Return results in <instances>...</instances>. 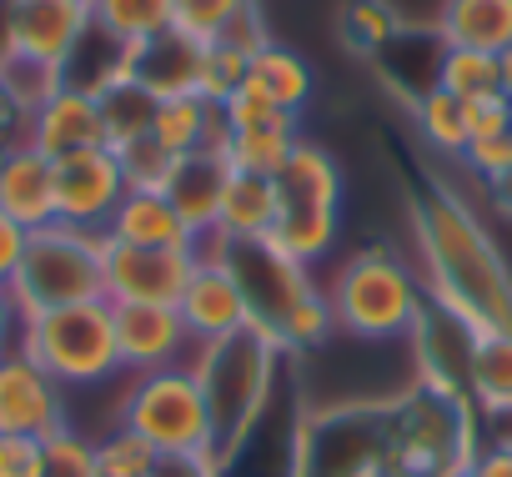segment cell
<instances>
[{
    "instance_id": "ee69618b",
    "label": "cell",
    "mask_w": 512,
    "mask_h": 477,
    "mask_svg": "<svg viewBox=\"0 0 512 477\" xmlns=\"http://www.w3.org/2000/svg\"><path fill=\"white\" fill-rule=\"evenodd\" d=\"M497 91H502V96L512 101V46H507V51L497 56Z\"/></svg>"
},
{
    "instance_id": "44dd1931",
    "label": "cell",
    "mask_w": 512,
    "mask_h": 477,
    "mask_svg": "<svg viewBox=\"0 0 512 477\" xmlns=\"http://www.w3.org/2000/svg\"><path fill=\"white\" fill-rule=\"evenodd\" d=\"M151 136H156L171 156H186V151H201V146L226 151L231 126H226L221 106H211V101H201V96L191 91V96H166V101L156 106Z\"/></svg>"
},
{
    "instance_id": "8fae6325",
    "label": "cell",
    "mask_w": 512,
    "mask_h": 477,
    "mask_svg": "<svg viewBox=\"0 0 512 477\" xmlns=\"http://www.w3.org/2000/svg\"><path fill=\"white\" fill-rule=\"evenodd\" d=\"M91 31V0H6V51L66 66Z\"/></svg>"
},
{
    "instance_id": "d6986e66",
    "label": "cell",
    "mask_w": 512,
    "mask_h": 477,
    "mask_svg": "<svg viewBox=\"0 0 512 477\" xmlns=\"http://www.w3.org/2000/svg\"><path fill=\"white\" fill-rule=\"evenodd\" d=\"M437 41L482 51V56H502L512 46V0H442Z\"/></svg>"
},
{
    "instance_id": "e0dca14e",
    "label": "cell",
    "mask_w": 512,
    "mask_h": 477,
    "mask_svg": "<svg viewBox=\"0 0 512 477\" xmlns=\"http://www.w3.org/2000/svg\"><path fill=\"white\" fill-rule=\"evenodd\" d=\"M231 161L211 146L176 156V171L166 181V201L176 206V216L191 226V236L201 242L206 231H216V211H221V191H226Z\"/></svg>"
},
{
    "instance_id": "5bb4252c",
    "label": "cell",
    "mask_w": 512,
    "mask_h": 477,
    "mask_svg": "<svg viewBox=\"0 0 512 477\" xmlns=\"http://www.w3.org/2000/svg\"><path fill=\"white\" fill-rule=\"evenodd\" d=\"M31 131H26V146H36L46 161H71L81 151H106V126H101V106L91 91H76V86H61L41 111L26 116Z\"/></svg>"
},
{
    "instance_id": "2e32d148",
    "label": "cell",
    "mask_w": 512,
    "mask_h": 477,
    "mask_svg": "<svg viewBox=\"0 0 512 477\" xmlns=\"http://www.w3.org/2000/svg\"><path fill=\"white\" fill-rule=\"evenodd\" d=\"M0 211L21 221L26 231H41L56 221V161H46L36 146L0 151Z\"/></svg>"
},
{
    "instance_id": "f546056e",
    "label": "cell",
    "mask_w": 512,
    "mask_h": 477,
    "mask_svg": "<svg viewBox=\"0 0 512 477\" xmlns=\"http://www.w3.org/2000/svg\"><path fill=\"white\" fill-rule=\"evenodd\" d=\"M251 76V51L231 46V41H211L201 51V81H196V96L211 101V106H226Z\"/></svg>"
},
{
    "instance_id": "4dcf8cb0",
    "label": "cell",
    "mask_w": 512,
    "mask_h": 477,
    "mask_svg": "<svg viewBox=\"0 0 512 477\" xmlns=\"http://www.w3.org/2000/svg\"><path fill=\"white\" fill-rule=\"evenodd\" d=\"M437 86L457 101H472V96H487L497 91V56H482V51H462V46H442V61H437Z\"/></svg>"
},
{
    "instance_id": "7402d4cb",
    "label": "cell",
    "mask_w": 512,
    "mask_h": 477,
    "mask_svg": "<svg viewBox=\"0 0 512 477\" xmlns=\"http://www.w3.org/2000/svg\"><path fill=\"white\" fill-rule=\"evenodd\" d=\"M272 221H277V181L231 171L226 176V191H221V211H216V236H231V242H256V236L272 231Z\"/></svg>"
},
{
    "instance_id": "7bdbcfd3",
    "label": "cell",
    "mask_w": 512,
    "mask_h": 477,
    "mask_svg": "<svg viewBox=\"0 0 512 477\" xmlns=\"http://www.w3.org/2000/svg\"><path fill=\"white\" fill-rule=\"evenodd\" d=\"M487 191H492V206H497L502 216H512V171H507L502 181H492Z\"/></svg>"
},
{
    "instance_id": "b9f144b4",
    "label": "cell",
    "mask_w": 512,
    "mask_h": 477,
    "mask_svg": "<svg viewBox=\"0 0 512 477\" xmlns=\"http://www.w3.org/2000/svg\"><path fill=\"white\" fill-rule=\"evenodd\" d=\"M16 342H21V312H16L11 292L0 287V357H6V352H11Z\"/></svg>"
},
{
    "instance_id": "cb8c5ba5",
    "label": "cell",
    "mask_w": 512,
    "mask_h": 477,
    "mask_svg": "<svg viewBox=\"0 0 512 477\" xmlns=\"http://www.w3.org/2000/svg\"><path fill=\"white\" fill-rule=\"evenodd\" d=\"M96 106H101V126H106V151H121V146L151 136L161 96H151L136 76H121L96 96Z\"/></svg>"
},
{
    "instance_id": "d6a6232c",
    "label": "cell",
    "mask_w": 512,
    "mask_h": 477,
    "mask_svg": "<svg viewBox=\"0 0 512 477\" xmlns=\"http://www.w3.org/2000/svg\"><path fill=\"white\" fill-rule=\"evenodd\" d=\"M96 477H161V457L151 442L116 427L111 437L96 442Z\"/></svg>"
},
{
    "instance_id": "4316f807",
    "label": "cell",
    "mask_w": 512,
    "mask_h": 477,
    "mask_svg": "<svg viewBox=\"0 0 512 477\" xmlns=\"http://www.w3.org/2000/svg\"><path fill=\"white\" fill-rule=\"evenodd\" d=\"M171 0H91V21L121 41V46H146L171 31Z\"/></svg>"
},
{
    "instance_id": "f1b7e54d",
    "label": "cell",
    "mask_w": 512,
    "mask_h": 477,
    "mask_svg": "<svg viewBox=\"0 0 512 477\" xmlns=\"http://www.w3.org/2000/svg\"><path fill=\"white\" fill-rule=\"evenodd\" d=\"M412 116H417V131H422V141L432 146V151H442V156H462L467 151V111H462V101L457 96H447L442 86H432V91H422L417 101H412Z\"/></svg>"
},
{
    "instance_id": "836d02e7",
    "label": "cell",
    "mask_w": 512,
    "mask_h": 477,
    "mask_svg": "<svg viewBox=\"0 0 512 477\" xmlns=\"http://www.w3.org/2000/svg\"><path fill=\"white\" fill-rule=\"evenodd\" d=\"M116 161H121L126 191H166V181H171V171H176V156H171L156 136H141V141L121 146Z\"/></svg>"
},
{
    "instance_id": "6da1fadb",
    "label": "cell",
    "mask_w": 512,
    "mask_h": 477,
    "mask_svg": "<svg viewBox=\"0 0 512 477\" xmlns=\"http://www.w3.org/2000/svg\"><path fill=\"white\" fill-rule=\"evenodd\" d=\"M412 226L422 242L437 312L457 317L472 337L512 332V272L497 242L487 236V226L467 211V201L432 181L412 201Z\"/></svg>"
},
{
    "instance_id": "484cf974",
    "label": "cell",
    "mask_w": 512,
    "mask_h": 477,
    "mask_svg": "<svg viewBox=\"0 0 512 477\" xmlns=\"http://www.w3.org/2000/svg\"><path fill=\"white\" fill-rule=\"evenodd\" d=\"M297 146H302L297 121H282V126L231 131V141H226V151H221V156L231 161V171H246V176H267V181H277Z\"/></svg>"
},
{
    "instance_id": "d590c367",
    "label": "cell",
    "mask_w": 512,
    "mask_h": 477,
    "mask_svg": "<svg viewBox=\"0 0 512 477\" xmlns=\"http://www.w3.org/2000/svg\"><path fill=\"white\" fill-rule=\"evenodd\" d=\"M221 116H226V126L231 131H256V126H282V121H297V116H287V111H277L262 91H256L251 81L221 106Z\"/></svg>"
},
{
    "instance_id": "f35d334b",
    "label": "cell",
    "mask_w": 512,
    "mask_h": 477,
    "mask_svg": "<svg viewBox=\"0 0 512 477\" xmlns=\"http://www.w3.org/2000/svg\"><path fill=\"white\" fill-rule=\"evenodd\" d=\"M46 442L41 437H6L0 432V477H41Z\"/></svg>"
},
{
    "instance_id": "ffe728a7",
    "label": "cell",
    "mask_w": 512,
    "mask_h": 477,
    "mask_svg": "<svg viewBox=\"0 0 512 477\" xmlns=\"http://www.w3.org/2000/svg\"><path fill=\"white\" fill-rule=\"evenodd\" d=\"M201 51L196 41H186L181 31H166L146 46H131V76L151 91V96H191L201 81Z\"/></svg>"
},
{
    "instance_id": "ac0fdd59",
    "label": "cell",
    "mask_w": 512,
    "mask_h": 477,
    "mask_svg": "<svg viewBox=\"0 0 512 477\" xmlns=\"http://www.w3.org/2000/svg\"><path fill=\"white\" fill-rule=\"evenodd\" d=\"M111 242L126 247H156V252H196V236L191 226L176 216V206L166 201V191H126L111 226H106Z\"/></svg>"
},
{
    "instance_id": "4fadbf2b",
    "label": "cell",
    "mask_w": 512,
    "mask_h": 477,
    "mask_svg": "<svg viewBox=\"0 0 512 477\" xmlns=\"http://www.w3.org/2000/svg\"><path fill=\"white\" fill-rule=\"evenodd\" d=\"M116 317V352H121V372H166V367H181V352L191 347V332L181 322L176 307H141V302H126V307H111Z\"/></svg>"
},
{
    "instance_id": "30bf717a",
    "label": "cell",
    "mask_w": 512,
    "mask_h": 477,
    "mask_svg": "<svg viewBox=\"0 0 512 477\" xmlns=\"http://www.w3.org/2000/svg\"><path fill=\"white\" fill-rule=\"evenodd\" d=\"M66 387L41 372L21 347H11L0 357V432L6 437H56L66 432Z\"/></svg>"
},
{
    "instance_id": "52a82bcc",
    "label": "cell",
    "mask_w": 512,
    "mask_h": 477,
    "mask_svg": "<svg viewBox=\"0 0 512 477\" xmlns=\"http://www.w3.org/2000/svg\"><path fill=\"white\" fill-rule=\"evenodd\" d=\"M41 372H51L66 392L76 387H101L121 372V352H116V317L111 302H76V307H56L41 312L31 322H21V342H16Z\"/></svg>"
},
{
    "instance_id": "8992f818",
    "label": "cell",
    "mask_w": 512,
    "mask_h": 477,
    "mask_svg": "<svg viewBox=\"0 0 512 477\" xmlns=\"http://www.w3.org/2000/svg\"><path fill=\"white\" fill-rule=\"evenodd\" d=\"M337 211H342V171L322 146L302 141L277 176V221L267 242L292 262L312 267L337 247V226H342Z\"/></svg>"
},
{
    "instance_id": "f6af8a7d",
    "label": "cell",
    "mask_w": 512,
    "mask_h": 477,
    "mask_svg": "<svg viewBox=\"0 0 512 477\" xmlns=\"http://www.w3.org/2000/svg\"><path fill=\"white\" fill-rule=\"evenodd\" d=\"M447 477H472V467H467V472H447Z\"/></svg>"
},
{
    "instance_id": "83f0119b",
    "label": "cell",
    "mask_w": 512,
    "mask_h": 477,
    "mask_svg": "<svg viewBox=\"0 0 512 477\" xmlns=\"http://www.w3.org/2000/svg\"><path fill=\"white\" fill-rule=\"evenodd\" d=\"M66 86L61 66H46V61H31V56H16L6 51L0 56V96L11 101V111H41L56 91Z\"/></svg>"
},
{
    "instance_id": "277c9868",
    "label": "cell",
    "mask_w": 512,
    "mask_h": 477,
    "mask_svg": "<svg viewBox=\"0 0 512 477\" xmlns=\"http://www.w3.org/2000/svg\"><path fill=\"white\" fill-rule=\"evenodd\" d=\"M101 242H106L101 231H81V226H66V221L31 231L26 257H21L11 287H6L21 322L56 312V307H76V302H106Z\"/></svg>"
},
{
    "instance_id": "d4e9b609",
    "label": "cell",
    "mask_w": 512,
    "mask_h": 477,
    "mask_svg": "<svg viewBox=\"0 0 512 477\" xmlns=\"http://www.w3.org/2000/svg\"><path fill=\"white\" fill-rule=\"evenodd\" d=\"M256 91H262L277 111H287V116H297L307 101H312V66L297 56V51H287V46H262L251 56V76H246Z\"/></svg>"
},
{
    "instance_id": "ba28073f",
    "label": "cell",
    "mask_w": 512,
    "mask_h": 477,
    "mask_svg": "<svg viewBox=\"0 0 512 477\" xmlns=\"http://www.w3.org/2000/svg\"><path fill=\"white\" fill-rule=\"evenodd\" d=\"M327 307H332V327L362 342H392L422 322V287L412 267H402L392 252H362L337 272Z\"/></svg>"
},
{
    "instance_id": "9c48e42d",
    "label": "cell",
    "mask_w": 512,
    "mask_h": 477,
    "mask_svg": "<svg viewBox=\"0 0 512 477\" xmlns=\"http://www.w3.org/2000/svg\"><path fill=\"white\" fill-rule=\"evenodd\" d=\"M101 272H106V302L126 307H176L191 272L196 252H156V247H126V242H101Z\"/></svg>"
},
{
    "instance_id": "3957f363",
    "label": "cell",
    "mask_w": 512,
    "mask_h": 477,
    "mask_svg": "<svg viewBox=\"0 0 512 477\" xmlns=\"http://www.w3.org/2000/svg\"><path fill=\"white\" fill-rule=\"evenodd\" d=\"M277 357H282V347L267 332L246 327L226 342L201 347V357L191 362V372L206 392V407H211V432H216L211 472L246 442V432L256 422H262V412L272 402V382H277Z\"/></svg>"
},
{
    "instance_id": "60d3db41",
    "label": "cell",
    "mask_w": 512,
    "mask_h": 477,
    "mask_svg": "<svg viewBox=\"0 0 512 477\" xmlns=\"http://www.w3.org/2000/svg\"><path fill=\"white\" fill-rule=\"evenodd\" d=\"M472 477H512V442L482 447V452L472 457Z\"/></svg>"
},
{
    "instance_id": "ab89813d",
    "label": "cell",
    "mask_w": 512,
    "mask_h": 477,
    "mask_svg": "<svg viewBox=\"0 0 512 477\" xmlns=\"http://www.w3.org/2000/svg\"><path fill=\"white\" fill-rule=\"evenodd\" d=\"M26 242H31V231L0 211V287H11V277H16V267L26 257Z\"/></svg>"
},
{
    "instance_id": "e575fe53",
    "label": "cell",
    "mask_w": 512,
    "mask_h": 477,
    "mask_svg": "<svg viewBox=\"0 0 512 477\" xmlns=\"http://www.w3.org/2000/svg\"><path fill=\"white\" fill-rule=\"evenodd\" d=\"M41 477H96V442L76 427L46 437V467Z\"/></svg>"
},
{
    "instance_id": "5b68a950",
    "label": "cell",
    "mask_w": 512,
    "mask_h": 477,
    "mask_svg": "<svg viewBox=\"0 0 512 477\" xmlns=\"http://www.w3.org/2000/svg\"><path fill=\"white\" fill-rule=\"evenodd\" d=\"M116 427L136 432L141 442H151L161 462H196L206 472L216 462L211 407H206V392H201L191 367H166V372L136 377L126 402H121V422Z\"/></svg>"
},
{
    "instance_id": "7c38bea8",
    "label": "cell",
    "mask_w": 512,
    "mask_h": 477,
    "mask_svg": "<svg viewBox=\"0 0 512 477\" xmlns=\"http://www.w3.org/2000/svg\"><path fill=\"white\" fill-rule=\"evenodd\" d=\"M121 196H126V176H121L116 151H81L56 166V221L66 226L106 236Z\"/></svg>"
},
{
    "instance_id": "9a60e30c",
    "label": "cell",
    "mask_w": 512,
    "mask_h": 477,
    "mask_svg": "<svg viewBox=\"0 0 512 477\" xmlns=\"http://www.w3.org/2000/svg\"><path fill=\"white\" fill-rule=\"evenodd\" d=\"M176 312H181L191 342H201V347L226 342V337L251 327V312H246V297H241L236 277L221 262H206V257H196V272H191Z\"/></svg>"
},
{
    "instance_id": "8d00e7d4",
    "label": "cell",
    "mask_w": 512,
    "mask_h": 477,
    "mask_svg": "<svg viewBox=\"0 0 512 477\" xmlns=\"http://www.w3.org/2000/svg\"><path fill=\"white\" fill-rule=\"evenodd\" d=\"M462 111H467V136L472 141H487V136H507L512 131V101L502 91L472 96V101H462Z\"/></svg>"
},
{
    "instance_id": "74e56055",
    "label": "cell",
    "mask_w": 512,
    "mask_h": 477,
    "mask_svg": "<svg viewBox=\"0 0 512 477\" xmlns=\"http://www.w3.org/2000/svg\"><path fill=\"white\" fill-rule=\"evenodd\" d=\"M462 161H467L487 186H492V181H502V176L512 171V131H507V136H487V141H467Z\"/></svg>"
},
{
    "instance_id": "7a4b0ae2",
    "label": "cell",
    "mask_w": 512,
    "mask_h": 477,
    "mask_svg": "<svg viewBox=\"0 0 512 477\" xmlns=\"http://www.w3.org/2000/svg\"><path fill=\"white\" fill-rule=\"evenodd\" d=\"M196 257L221 262L236 277V287L246 297V312H251V327L267 332L282 352H302V347L327 337V327H332L327 297L312 287V272L302 262H292L287 252H277L267 236H256V242H231V236L206 231L196 242Z\"/></svg>"
},
{
    "instance_id": "1f68e13d",
    "label": "cell",
    "mask_w": 512,
    "mask_h": 477,
    "mask_svg": "<svg viewBox=\"0 0 512 477\" xmlns=\"http://www.w3.org/2000/svg\"><path fill=\"white\" fill-rule=\"evenodd\" d=\"M171 6H176L171 11V31H181L196 46H211V41H221L231 31V21L246 6H256V0H171Z\"/></svg>"
},
{
    "instance_id": "603a6c76",
    "label": "cell",
    "mask_w": 512,
    "mask_h": 477,
    "mask_svg": "<svg viewBox=\"0 0 512 477\" xmlns=\"http://www.w3.org/2000/svg\"><path fill=\"white\" fill-rule=\"evenodd\" d=\"M467 392L482 412H512V332H477L467 347Z\"/></svg>"
}]
</instances>
